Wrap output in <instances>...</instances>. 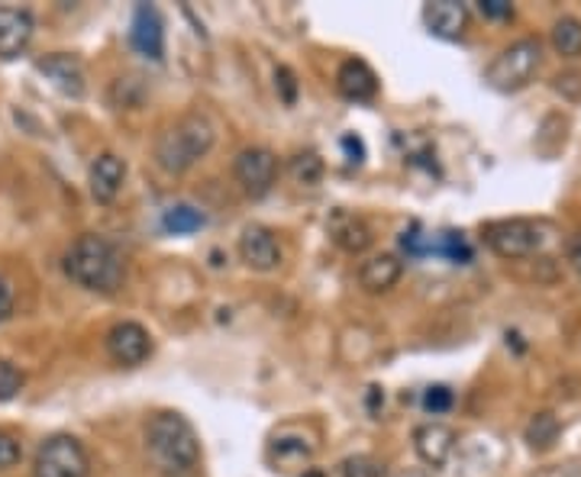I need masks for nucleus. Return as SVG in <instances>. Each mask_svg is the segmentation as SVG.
Masks as SVG:
<instances>
[{
	"label": "nucleus",
	"mask_w": 581,
	"mask_h": 477,
	"mask_svg": "<svg viewBox=\"0 0 581 477\" xmlns=\"http://www.w3.org/2000/svg\"><path fill=\"white\" fill-rule=\"evenodd\" d=\"M10 310H13V293H10V287H7V281L0 278V323L10 317Z\"/></svg>",
	"instance_id": "obj_30"
},
{
	"label": "nucleus",
	"mask_w": 581,
	"mask_h": 477,
	"mask_svg": "<svg viewBox=\"0 0 581 477\" xmlns=\"http://www.w3.org/2000/svg\"><path fill=\"white\" fill-rule=\"evenodd\" d=\"M559 439V420L552 413H536L527 426V442L533 452H549Z\"/></svg>",
	"instance_id": "obj_21"
},
{
	"label": "nucleus",
	"mask_w": 581,
	"mask_h": 477,
	"mask_svg": "<svg viewBox=\"0 0 581 477\" xmlns=\"http://www.w3.org/2000/svg\"><path fill=\"white\" fill-rule=\"evenodd\" d=\"M552 48L562 55V58H579L581 55V20L575 16H562L556 20L552 26Z\"/></svg>",
	"instance_id": "obj_20"
},
{
	"label": "nucleus",
	"mask_w": 581,
	"mask_h": 477,
	"mask_svg": "<svg viewBox=\"0 0 581 477\" xmlns=\"http://www.w3.org/2000/svg\"><path fill=\"white\" fill-rule=\"evenodd\" d=\"M107 355L123 368H140L152 355V335L140 323H117L107 333Z\"/></svg>",
	"instance_id": "obj_8"
},
{
	"label": "nucleus",
	"mask_w": 581,
	"mask_h": 477,
	"mask_svg": "<svg viewBox=\"0 0 581 477\" xmlns=\"http://www.w3.org/2000/svg\"><path fill=\"white\" fill-rule=\"evenodd\" d=\"M452 407V390L449 387H442V384H436V387H427V393H424V410L427 413H446Z\"/></svg>",
	"instance_id": "obj_27"
},
{
	"label": "nucleus",
	"mask_w": 581,
	"mask_h": 477,
	"mask_svg": "<svg viewBox=\"0 0 581 477\" xmlns=\"http://www.w3.org/2000/svg\"><path fill=\"white\" fill-rule=\"evenodd\" d=\"M337 88L346 100L362 103V100H372V97L379 95V78H375V71H372L362 58H349V62H342V68H339Z\"/></svg>",
	"instance_id": "obj_17"
},
{
	"label": "nucleus",
	"mask_w": 581,
	"mask_h": 477,
	"mask_svg": "<svg viewBox=\"0 0 581 477\" xmlns=\"http://www.w3.org/2000/svg\"><path fill=\"white\" fill-rule=\"evenodd\" d=\"M145 455L165 477H191L200 465V439L182 413H155L145 426Z\"/></svg>",
	"instance_id": "obj_1"
},
{
	"label": "nucleus",
	"mask_w": 581,
	"mask_h": 477,
	"mask_svg": "<svg viewBox=\"0 0 581 477\" xmlns=\"http://www.w3.org/2000/svg\"><path fill=\"white\" fill-rule=\"evenodd\" d=\"M204 223H207L204 213H200L197 207H191V203H175V207H168L165 217H162V230L172 233V236H191Z\"/></svg>",
	"instance_id": "obj_19"
},
{
	"label": "nucleus",
	"mask_w": 581,
	"mask_h": 477,
	"mask_svg": "<svg viewBox=\"0 0 581 477\" xmlns=\"http://www.w3.org/2000/svg\"><path fill=\"white\" fill-rule=\"evenodd\" d=\"M569 262H572L575 275L581 278V233L575 239H572V245H569Z\"/></svg>",
	"instance_id": "obj_33"
},
{
	"label": "nucleus",
	"mask_w": 581,
	"mask_h": 477,
	"mask_svg": "<svg viewBox=\"0 0 581 477\" xmlns=\"http://www.w3.org/2000/svg\"><path fill=\"white\" fill-rule=\"evenodd\" d=\"M20 458H23V445H20V439H17L13 432L0 430V472L17 468Z\"/></svg>",
	"instance_id": "obj_25"
},
{
	"label": "nucleus",
	"mask_w": 581,
	"mask_h": 477,
	"mask_svg": "<svg viewBox=\"0 0 581 477\" xmlns=\"http://www.w3.org/2000/svg\"><path fill=\"white\" fill-rule=\"evenodd\" d=\"M290 178H294L297 185H304V188L320 185V178H324V162H320V155H314V152L294 155V158H290Z\"/></svg>",
	"instance_id": "obj_23"
},
{
	"label": "nucleus",
	"mask_w": 581,
	"mask_h": 477,
	"mask_svg": "<svg viewBox=\"0 0 581 477\" xmlns=\"http://www.w3.org/2000/svg\"><path fill=\"white\" fill-rule=\"evenodd\" d=\"M401 275H404V262L391 252H382V255H372L369 262H362L359 285L365 293H387L401 281Z\"/></svg>",
	"instance_id": "obj_16"
},
{
	"label": "nucleus",
	"mask_w": 581,
	"mask_h": 477,
	"mask_svg": "<svg viewBox=\"0 0 581 477\" xmlns=\"http://www.w3.org/2000/svg\"><path fill=\"white\" fill-rule=\"evenodd\" d=\"M290 432H294V435L282 432V435H275V442H272V452L278 455V462H290V458L304 462V458H310L317 445H314L310 439H304L297 430H290Z\"/></svg>",
	"instance_id": "obj_22"
},
{
	"label": "nucleus",
	"mask_w": 581,
	"mask_h": 477,
	"mask_svg": "<svg viewBox=\"0 0 581 477\" xmlns=\"http://www.w3.org/2000/svg\"><path fill=\"white\" fill-rule=\"evenodd\" d=\"M233 175H237V181H240L245 197L262 200L265 193L275 188V181H278V158H275L272 148L249 145V148H242L240 155H237Z\"/></svg>",
	"instance_id": "obj_7"
},
{
	"label": "nucleus",
	"mask_w": 581,
	"mask_h": 477,
	"mask_svg": "<svg viewBox=\"0 0 581 477\" xmlns=\"http://www.w3.org/2000/svg\"><path fill=\"white\" fill-rule=\"evenodd\" d=\"M36 33V20L23 7H0V62L20 58Z\"/></svg>",
	"instance_id": "obj_10"
},
{
	"label": "nucleus",
	"mask_w": 581,
	"mask_h": 477,
	"mask_svg": "<svg viewBox=\"0 0 581 477\" xmlns=\"http://www.w3.org/2000/svg\"><path fill=\"white\" fill-rule=\"evenodd\" d=\"M484 242L501 258H530L542 245V230L530 220H497L484 226Z\"/></svg>",
	"instance_id": "obj_6"
},
{
	"label": "nucleus",
	"mask_w": 581,
	"mask_h": 477,
	"mask_svg": "<svg viewBox=\"0 0 581 477\" xmlns=\"http://www.w3.org/2000/svg\"><path fill=\"white\" fill-rule=\"evenodd\" d=\"M213 148V126L200 117L188 113L182 120H175L172 126H165L155 140V162L168 171V175H185L194 165Z\"/></svg>",
	"instance_id": "obj_3"
},
{
	"label": "nucleus",
	"mask_w": 581,
	"mask_h": 477,
	"mask_svg": "<svg viewBox=\"0 0 581 477\" xmlns=\"http://www.w3.org/2000/svg\"><path fill=\"white\" fill-rule=\"evenodd\" d=\"M424 23L439 40H462L469 26V10L456 0H434L424 7Z\"/></svg>",
	"instance_id": "obj_14"
},
{
	"label": "nucleus",
	"mask_w": 581,
	"mask_h": 477,
	"mask_svg": "<svg viewBox=\"0 0 581 477\" xmlns=\"http://www.w3.org/2000/svg\"><path fill=\"white\" fill-rule=\"evenodd\" d=\"M539 65H542V43L527 36V40L511 43L487 65L484 81L494 91H501V95H517V91H524L533 78H536Z\"/></svg>",
	"instance_id": "obj_4"
},
{
	"label": "nucleus",
	"mask_w": 581,
	"mask_h": 477,
	"mask_svg": "<svg viewBox=\"0 0 581 477\" xmlns=\"http://www.w3.org/2000/svg\"><path fill=\"white\" fill-rule=\"evenodd\" d=\"M278 85L285 88V103H294V75H290L288 68H278Z\"/></svg>",
	"instance_id": "obj_31"
},
{
	"label": "nucleus",
	"mask_w": 581,
	"mask_h": 477,
	"mask_svg": "<svg viewBox=\"0 0 581 477\" xmlns=\"http://www.w3.org/2000/svg\"><path fill=\"white\" fill-rule=\"evenodd\" d=\"M130 43L145 58L162 62V55H165V23H162L155 7H149V3L136 7L133 23H130Z\"/></svg>",
	"instance_id": "obj_11"
},
{
	"label": "nucleus",
	"mask_w": 581,
	"mask_h": 477,
	"mask_svg": "<svg viewBox=\"0 0 581 477\" xmlns=\"http://www.w3.org/2000/svg\"><path fill=\"white\" fill-rule=\"evenodd\" d=\"M342 148H346V152L352 155L349 162H355V165L362 162V143H359L355 136H342Z\"/></svg>",
	"instance_id": "obj_32"
},
{
	"label": "nucleus",
	"mask_w": 581,
	"mask_h": 477,
	"mask_svg": "<svg viewBox=\"0 0 581 477\" xmlns=\"http://www.w3.org/2000/svg\"><path fill=\"white\" fill-rule=\"evenodd\" d=\"M330 236L337 242L342 252H352V255H359V252H365L369 245H372V230L359 220V217H352V213H346V210H337L333 213V220H330Z\"/></svg>",
	"instance_id": "obj_18"
},
{
	"label": "nucleus",
	"mask_w": 581,
	"mask_h": 477,
	"mask_svg": "<svg viewBox=\"0 0 581 477\" xmlns=\"http://www.w3.org/2000/svg\"><path fill=\"white\" fill-rule=\"evenodd\" d=\"M237 252L240 258L252 268V271H275L282 265V245L278 236L262 226V223H252L242 230L240 242H237Z\"/></svg>",
	"instance_id": "obj_9"
},
{
	"label": "nucleus",
	"mask_w": 581,
	"mask_h": 477,
	"mask_svg": "<svg viewBox=\"0 0 581 477\" xmlns=\"http://www.w3.org/2000/svg\"><path fill=\"white\" fill-rule=\"evenodd\" d=\"M479 7H482L484 16H491V20H507V16H514V7H511L507 0H482Z\"/></svg>",
	"instance_id": "obj_28"
},
{
	"label": "nucleus",
	"mask_w": 581,
	"mask_h": 477,
	"mask_svg": "<svg viewBox=\"0 0 581 477\" xmlns=\"http://www.w3.org/2000/svg\"><path fill=\"white\" fill-rule=\"evenodd\" d=\"M23 384H26V378H23V371H20L17 365L0 362V403H7V400L20 397Z\"/></svg>",
	"instance_id": "obj_24"
},
{
	"label": "nucleus",
	"mask_w": 581,
	"mask_h": 477,
	"mask_svg": "<svg viewBox=\"0 0 581 477\" xmlns=\"http://www.w3.org/2000/svg\"><path fill=\"white\" fill-rule=\"evenodd\" d=\"M300 477H327V475H324V472H317V468H310V472H304Z\"/></svg>",
	"instance_id": "obj_34"
},
{
	"label": "nucleus",
	"mask_w": 581,
	"mask_h": 477,
	"mask_svg": "<svg viewBox=\"0 0 581 477\" xmlns=\"http://www.w3.org/2000/svg\"><path fill=\"white\" fill-rule=\"evenodd\" d=\"M556 91H566L569 97H579L581 95V75H575V71H569V75H559V78H556Z\"/></svg>",
	"instance_id": "obj_29"
},
{
	"label": "nucleus",
	"mask_w": 581,
	"mask_h": 477,
	"mask_svg": "<svg viewBox=\"0 0 581 477\" xmlns=\"http://www.w3.org/2000/svg\"><path fill=\"white\" fill-rule=\"evenodd\" d=\"M342 477H382V465L372 455H352L342 462Z\"/></svg>",
	"instance_id": "obj_26"
},
{
	"label": "nucleus",
	"mask_w": 581,
	"mask_h": 477,
	"mask_svg": "<svg viewBox=\"0 0 581 477\" xmlns=\"http://www.w3.org/2000/svg\"><path fill=\"white\" fill-rule=\"evenodd\" d=\"M36 68L46 75L48 81H52V88L55 91H62L65 97H85V68H81V62L78 58H72V55H62V52H52L46 58H40L36 62Z\"/></svg>",
	"instance_id": "obj_13"
},
{
	"label": "nucleus",
	"mask_w": 581,
	"mask_h": 477,
	"mask_svg": "<svg viewBox=\"0 0 581 477\" xmlns=\"http://www.w3.org/2000/svg\"><path fill=\"white\" fill-rule=\"evenodd\" d=\"M414 448L430 468H442L456 452V432L442 423H427L414 432Z\"/></svg>",
	"instance_id": "obj_15"
},
{
	"label": "nucleus",
	"mask_w": 581,
	"mask_h": 477,
	"mask_svg": "<svg viewBox=\"0 0 581 477\" xmlns=\"http://www.w3.org/2000/svg\"><path fill=\"white\" fill-rule=\"evenodd\" d=\"M123 181H127V162L120 155L103 152L91 162L88 185H91V197L97 203H113L123 191Z\"/></svg>",
	"instance_id": "obj_12"
},
{
	"label": "nucleus",
	"mask_w": 581,
	"mask_h": 477,
	"mask_svg": "<svg viewBox=\"0 0 581 477\" xmlns=\"http://www.w3.org/2000/svg\"><path fill=\"white\" fill-rule=\"evenodd\" d=\"M91 475V458L88 448L75 435H48L36 452L33 477H88Z\"/></svg>",
	"instance_id": "obj_5"
},
{
	"label": "nucleus",
	"mask_w": 581,
	"mask_h": 477,
	"mask_svg": "<svg viewBox=\"0 0 581 477\" xmlns=\"http://www.w3.org/2000/svg\"><path fill=\"white\" fill-rule=\"evenodd\" d=\"M407 477H417V475H407Z\"/></svg>",
	"instance_id": "obj_35"
},
{
	"label": "nucleus",
	"mask_w": 581,
	"mask_h": 477,
	"mask_svg": "<svg viewBox=\"0 0 581 477\" xmlns=\"http://www.w3.org/2000/svg\"><path fill=\"white\" fill-rule=\"evenodd\" d=\"M65 275L85 290L117 293L123 285V258L103 236H81L65 252Z\"/></svg>",
	"instance_id": "obj_2"
}]
</instances>
